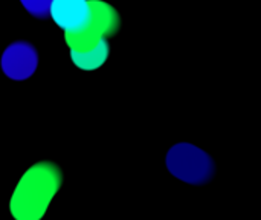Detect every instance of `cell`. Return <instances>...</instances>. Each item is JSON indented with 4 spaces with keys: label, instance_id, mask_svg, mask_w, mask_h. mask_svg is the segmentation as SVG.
I'll use <instances>...</instances> for the list:
<instances>
[{
    "label": "cell",
    "instance_id": "obj_6",
    "mask_svg": "<svg viewBox=\"0 0 261 220\" xmlns=\"http://www.w3.org/2000/svg\"><path fill=\"white\" fill-rule=\"evenodd\" d=\"M110 46L106 38H101L93 47L87 51H72L70 49V58L73 64L83 70H95L101 67L107 58H109Z\"/></svg>",
    "mask_w": 261,
    "mask_h": 220
},
{
    "label": "cell",
    "instance_id": "obj_5",
    "mask_svg": "<svg viewBox=\"0 0 261 220\" xmlns=\"http://www.w3.org/2000/svg\"><path fill=\"white\" fill-rule=\"evenodd\" d=\"M49 17H52L64 32L80 31L90 18L89 0H54Z\"/></svg>",
    "mask_w": 261,
    "mask_h": 220
},
{
    "label": "cell",
    "instance_id": "obj_7",
    "mask_svg": "<svg viewBox=\"0 0 261 220\" xmlns=\"http://www.w3.org/2000/svg\"><path fill=\"white\" fill-rule=\"evenodd\" d=\"M20 2L31 15L44 20L49 17V9L54 0H20Z\"/></svg>",
    "mask_w": 261,
    "mask_h": 220
},
{
    "label": "cell",
    "instance_id": "obj_3",
    "mask_svg": "<svg viewBox=\"0 0 261 220\" xmlns=\"http://www.w3.org/2000/svg\"><path fill=\"white\" fill-rule=\"evenodd\" d=\"M170 173L191 185H203L214 176V162L208 153L193 144H177L167 155Z\"/></svg>",
    "mask_w": 261,
    "mask_h": 220
},
{
    "label": "cell",
    "instance_id": "obj_2",
    "mask_svg": "<svg viewBox=\"0 0 261 220\" xmlns=\"http://www.w3.org/2000/svg\"><path fill=\"white\" fill-rule=\"evenodd\" d=\"M89 6L90 18L86 26L75 32H64V40L72 51H87L101 38L115 35L119 31L121 18L112 5L102 0H89Z\"/></svg>",
    "mask_w": 261,
    "mask_h": 220
},
{
    "label": "cell",
    "instance_id": "obj_1",
    "mask_svg": "<svg viewBox=\"0 0 261 220\" xmlns=\"http://www.w3.org/2000/svg\"><path fill=\"white\" fill-rule=\"evenodd\" d=\"M63 175L58 165L44 161L34 164L18 181L9 210L17 220H40L58 193Z\"/></svg>",
    "mask_w": 261,
    "mask_h": 220
},
{
    "label": "cell",
    "instance_id": "obj_4",
    "mask_svg": "<svg viewBox=\"0 0 261 220\" xmlns=\"http://www.w3.org/2000/svg\"><path fill=\"white\" fill-rule=\"evenodd\" d=\"M0 64L8 78L23 81L34 75L38 66V52L29 41H14L5 49Z\"/></svg>",
    "mask_w": 261,
    "mask_h": 220
}]
</instances>
